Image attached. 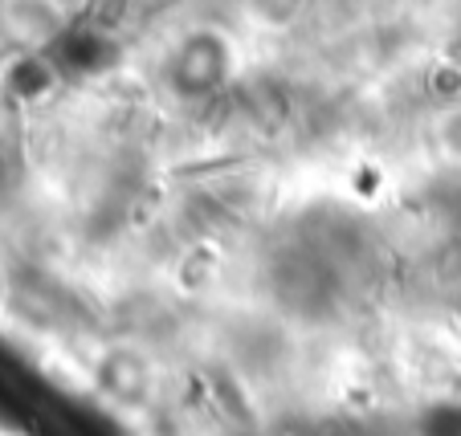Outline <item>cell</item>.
Instances as JSON below:
<instances>
[{
	"instance_id": "cell-1",
	"label": "cell",
	"mask_w": 461,
	"mask_h": 436,
	"mask_svg": "<svg viewBox=\"0 0 461 436\" xmlns=\"http://www.w3.org/2000/svg\"><path fill=\"white\" fill-rule=\"evenodd\" d=\"M66 4L61 0H0V29L25 49H41L66 25Z\"/></svg>"
},
{
	"instance_id": "cell-2",
	"label": "cell",
	"mask_w": 461,
	"mask_h": 436,
	"mask_svg": "<svg viewBox=\"0 0 461 436\" xmlns=\"http://www.w3.org/2000/svg\"><path fill=\"white\" fill-rule=\"evenodd\" d=\"M437 131H441V147L449 151V159H457V164H461V111L445 114Z\"/></svg>"
}]
</instances>
